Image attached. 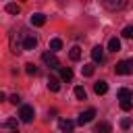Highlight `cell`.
<instances>
[{
    "mask_svg": "<svg viewBox=\"0 0 133 133\" xmlns=\"http://www.w3.org/2000/svg\"><path fill=\"white\" fill-rule=\"evenodd\" d=\"M118 98H121V100H123V98H133V94H131V89L121 87V89H118Z\"/></svg>",
    "mask_w": 133,
    "mask_h": 133,
    "instance_id": "obj_23",
    "label": "cell"
},
{
    "mask_svg": "<svg viewBox=\"0 0 133 133\" xmlns=\"http://www.w3.org/2000/svg\"><path fill=\"white\" fill-rule=\"evenodd\" d=\"M81 73H83L85 77H91V75H94V64H83V66H81Z\"/></svg>",
    "mask_w": 133,
    "mask_h": 133,
    "instance_id": "obj_20",
    "label": "cell"
},
{
    "mask_svg": "<svg viewBox=\"0 0 133 133\" xmlns=\"http://www.w3.org/2000/svg\"><path fill=\"white\" fill-rule=\"evenodd\" d=\"M46 23V17L42 15V12H35V15H31V25H35V27H42Z\"/></svg>",
    "mask_w": 133,
    "mask_h": 133,
    "instance_id": "obj_11",
    "label": "cell"
},
{
    "mask_svg": "<svg viewBox=\"0 0 133 133\" xmlns=\"http://www.w3.org/2000/svg\"><path fill=\"white\" fill-rule=\"evenodd\" d=\"M48 89H50V91H58V89H60V81H58L54 75L48 77Z\"/></svg>",
    "mask_w": 133,
    "mask_h": 133,
    "instance_id": "obj_12",
    "label": "cell"
},
{
    "mask_svg": "<svg viewBox=\"0 0 133 133\" xmlns=\"http://www.w3.org/2000/svg\"><path fill=\"white\" fill-rule=\"evenodd\" d=\"M96 133H112L110 123H98L96 125Z\"/></svg>",
    "mask_w": 133,
    "mask_h": 133,
    "instance_id": "obj_14",
    "label": "cell"
},
{
    "mask_svg": "<svg viewBox=\"0 0 133 133\" xmlns=\"http://www.w3.org/2000/svg\"><path fill=\"white\" fill-rule=\"evenodd\" d=\"M69 56H71V60H79L81 58V48L79 46H73L71 52H69Z\"/></svg>",
    "mask_w": 133,
    "mask_h": 133,
    "instance_id": "obj_17",
    "label": "cell"
},
{
    "mask_svg": "<svg viewBox=\"0 0 133 133\" xmlns=\"http://www.w3.org/2000/svg\"><path fill=\"white\" fill-rule=\"evenodd\" d=\"M25 73H27V75H35V73H37V66L31 64V62H27V64H25Z\"/></svg>",
    "mask_w": 133,
    "mask_h": 133,
    "instance_id": "obj_24",
    "label": "cell"
},
{
    "mask_svg": "<svg viewBox=\"0 0 133 133\" xmlns=\"http://www.w3.org/2000/svg\"><path fill=\"white\" fill-rule=\"evenodd\" d=\"M73 127H75L73 121H69V118H62L60 121V131L62 133H73Z\"/></svg>",
    "mask_w": 133,
    "mask_h": 133,
    "instance_id": "obj_10",
    "label": "cell"
},
{
    "mask_svg": "<svg viewBox=\"0 0 133 133\" xmlns=\"http://www.w3.org/2000/svg\"><path fill=\"white\" fill-rule=\"evenodd\" d=\"M35 46H37V39H35V35L27 33V37L23 39V50H33Z\"/></svg>",
    "mask_w": 133,
    "mask_h": 133,
    "instance_id": "obj_8",
    "label": "cell"
},
{
    "mask_svg": "<svg viewBox=\"0 0 133 133\" xmlns=\"http://www.w3.org/2000/svg\"><path fill=\"white\" fill-rule=\"evenodd\" d=\"M131 100H133V98H123V100H121V108H123L125 112H127V110H131V106H133V102H131Z\"/></svg>",
    "mask_w": 133,
    "mask_h": 133,
    "instance_id": "obj_19",
    "label": "cell"
},
{
    "mask_svg": "<svg viewBox=\"0 0 133 133\" xmlns=\"http://www.w3.org/2000/svg\"><path fill=\"white\" fill-rule=\"evenodd\" d=\"M91 60L94 62H102L104 60V48L102 46H94L91 48Z\"/></svg>",
    "mask_w": 133,
    "mask_h": 133,
    "instance_id": "obj_7",
    "label": "cell"
},
{
    "mask_svg": "<svg viewBox=\"0 0 133 133\" xmlns=\"http://www.w3.org/2000/svg\"><path fill=\"white\" fill-rule=\"evenodd\" d=\"M114 73L116 75H131L133 73V60H121V62H116Z\"/></svg>",
    "mask_w": 133,
    "mask_h": 133,
    "instance_id": "obj_1",
    "label": "cell"
},
{
    "mask_svg": "<svg viewBox=\"0 0 133 133\" xmlns=\"http://www.w3.org/2000/svg\"><path fill=\"white\" fill-rule=\"evenodd\" d=\"M85 96H87V94H85V87L77 85V87H75V98H77V100H85Z\"/></svg>",
    "mask_w": 133,
    "mask_h": 133,
    "instance_id": "obj_18",
    "label": "cell"
},
{
    "mask_svg": "<svg viewBox=\"0 0 133 133\" xmlns=\"http://www.w3.org/2000/svg\"><path fill=\"white\" fill-rule=\"evenodd\" d=\"M131 127V118H123L121 121V129H129Z\"/></svg>",
    "mask_w": 133,
    "mask_h": 133,
    "instance_id": "obj_25",
    "label": "cell"
},
{
    "mask_svg": "<svg viewBox=\"0 0 133 133\" xmlns=\"http://www.w3.org/2000/svg\"><path fill=\"white\" fill-rule=\"evenodd\" d=\"M121 35H123V37H127V39H131V37H133V25H127V27L121 31Z\"/></svg>",
    "mask_w": 133,
    "mask_h": 133,
    "instance_id": "obj_21",
    "label": "cell"
},
{
    "mask_svg": "<svg viewBox=\"0 0 133 133\" xmlns=\"http://www.w3.org/2000/svg\"><path fill=\"white\" fill-rule=\"evenodd\" d=\"M60 48H62V39H58V37L50 39V52H56V50H60Z\"/></svg>",
    "mask_w": 133,
    "mask_h": 133,
    "instance_id": "obj_16",
    "label": "cell"
},
{
    "mask_svg": "<svg viewBox=\"0 0 133 133\" xmlns=\"http://www.w3.org/2000/svg\"><path fill=\"white\" fill-rule=\"evenodd\" d=\"M94 116H96V110H94V108H89V110H85V112H81V114H79L77 123H79V125H87Z\"/></svg>",
    "mask_w": 133,
    "mask_h": 133,
    "instance_id": "obj_6",
    "label": "cell"
},
{
    "mask_svg": "<svg viewBox=\"0 0 133 133\" xmlns=\"http://www.w3.org/2000/svg\"><path fill=\"white\" fill-rule=\"evenodd\" d=\"M19 116H21V121L23 123H31L33 121V116H35V112H33V106H21V110H19Z\"/></svg>",
    "mask_w": 133,
    "mask_h": 133,
    "instance_id": "obj_3",
    "label": "cell"
},
{
    "mask_svg": "<svg viewBox=\"0 0 133 133\" xmlns=\"http://www.w3.org/2000/svg\"><path fill=\"white\" fill-rule=\"evenodd\" d=\"M108 50H110V52H118V50H121V39H118V37H110Z\"/></svg>",
    "mask_w": 133,
    "mask_h": 133,
    "instance_id": "obj_13",
    "label": "cell"
},
{
    "mask_svg": "<svg viewBox=\"0 0 133 133\" xmlns=\"http://www.w3.org/2000/svg\"><path fill=\"white\" fill-rule=\"evenodd\" d=\"M94 91H96L98 96H104V94L108 91V83H106V81H102V79H100V81H96V83H94Z\"/></svg>",
    "mask_w": 133,
    "mask_h": 133,
    "instance_id": "obj_9",
    "label": "cell"
},
{
    "mask_svg": "<svg viewBox=\"0 0 133 133\" xmlns=\"http://www.w3.org/2000/svg\"><path fill=\"white\" fill-rule=\"evenodd\" d=\"M25 37H27V31H23V29L12 33V37H10V48H12V52H15V54H17V52H21V50H19V48H21V46H19V39H25Z\"/></svg>",
    "mask_w": 133,
    "mask_h": 133,
    "instance_id": "obj_2",
    "label": "cell"
},
{
    "mask_svg": "<svg viewBox=\"0 0 133 133\" xmlns=\"http://www.w3.org/2000/svg\"><path fill=\"white\" fill-rule=\"evenodd\" d=\"M19 10H21V8H19V4H12V2H10V4H6V12H10V15H19Z\"/></svg>",
    "mask_w": 133,
    "mask_h": 133,
    "instance_id": "obj_22",
    "label": "cell"
},
{
    "mask_svg": "<svg viewBox=\"0 0 133 133\" xmlns=\"http://www.w3.org/2000/svg\"><path fill=\"white\" fill-rule=\"evenodd\" d=\"M44 62L48 64V66H52V69H60V62H58V58L54 56V52H44Z\"/></svg>",
    "mask_w": 133,
    "mask_h": 133,
    "instance_id": "obj_4",
    "label": "cell"
},
{
    "mask_svg": "<svg viewBox=\"0 0 133 133\" xmlns=\"http://www.w3.org/2000/svg\"><path fill=\"white\" fill-rule=\"evenodd\" d=\"M15 133H17V131H15Z\"/></svg>",
    "mask_w": 133,
    "mask_h": 133,
    "instance_id": "obj_28",
    "label": "cell"
},
{
    "mask_svg": "<svg viewBox=\"0 0 133 133\" xmlns=\"http://www.w3.org/2000/svg\"><path fill=\"white\" fill-rule=\"evenodd\" d=\"M60 77H62L64 81H71V79H73V71H71L69 66H60Z\"/></svg>",
    "mask_w": 133,
    "mask_h": 133,
    "instance_id": "obj_15",
    "label": "cell"
},
{
    "mask_svg": "<svg viewBox=\"0 0 133 133\" xmlns=\"http://www.w3.org/2000/svg\"><path fill=\"white\" fill-rule=\"evenodd\" d=\"M4 127H17V118H8V121L4 123Z\"/></svg>",
    "mask_w": 133,
    "mask_h": 133,
    "instance_id": "obj_27",
    "label": "cell"
},
{
    "mask_svg": "<svg viewBox=\"0 0 133 133\" xmlns=\"http://www.w3.org/2000/svg\"><path fill=\"white\" fill-rule=\"evenodd\" d=\"M8 102H12V104H19V102H21V98H19L17 94H12V96L8 98Z\"/></svg>",
    "mask_w": 133,
    "mask_h": 133,
    "instance_id": "obj_26",
    "label": "cell"
},
{
    "mask_svg": "<svg viewBox=\"0 0 133 133\" xmlns=\"http://www.w3.org/2000/svg\"><path fill=\"white\" fill-rule=\"evenodd\" d=\"M104 6L108 10H121V8L127 6V2L125 0H104Z\"/></svg>",
    "mask_w": 133,
    "mask_h": 133,
    "instance_id": "obj_5",
    "label": "cell"
}]
</instances>
